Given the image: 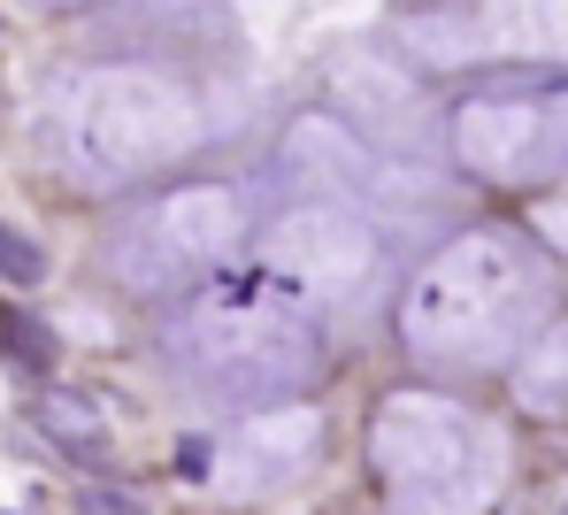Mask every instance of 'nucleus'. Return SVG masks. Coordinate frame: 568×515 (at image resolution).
<instances>
[{
	"instance_id": "aec40b11",
	"label": "nucleus",
	"mask_w": 568,
	"mask_h": 515,
	"mask_svg": "<svg viewBox=\"0 0 568 515\" xmlns=\"http://www.w3.org/2000/svg\"><path fill=\"white\" fill-rule=\"evenodd\" d=\"M23 8H47V16H62V8H70V16H78V8H115V0H23Z\"/></svg>"
},
{
	"instance_id": "7ed1b4c3",
	"label": "nucleus",
	"mask_w": 568,
	"mask_h": 515,
	"mask_svg": "<svg viewBox=\"0 0 568 515\" xmlns=\"http://www.w3.org/2000/svg\"><path fill=\"white\" fill-rule=\"evenodd\" d=\"M47 139L70 147L78 185H131L200 147V108L162 70L100 62V70L62 78V115L47 123Z\"/></svg>"
},
{
	"instance_id": "4be33fe9",
	"label": "nucleus",
	"mask_w": 568,
	"mask_h": 515,
	"mask_svg": "<svg viewBox=\"0 0 568 515\" xmlns=\"http://www.w3.org/2000/svg\"><path fill=\"white\" fill-rule=\"evenodd\" d=\"M16 515H23V508H16Z\"/></svg>"
},
{
	"instance_id": "2eb2a0df",
	"label": "nucleus",
	"mask_w": 568,
	"mask_h": 515,
	"mask_svg": "<svg viewBox=\"0 0 568 515\" xmlns=\"http://www.w3.org/2000/svg\"><path fill=\"white\" fill-rule=\"evenodd\" d=\"M0 362L23 370V377H47L62 362V331L39 309H23V301H0Z\"/></svg>"
},
{
	"instance_id": "f257e3e1",
	"label": "nucleus",
	"mask_w": 568,
	"mask_h": 515,
	"mask_svg": "<svg viewBox=\"0 0 568 515\" xmlns=\"http://www.w3.org/2000/svg\"><path fill=\"white\" fill-rule=\"evenodd\" d=\"M546 301V262L515 231H462L399 301V339L446 370H499Z\"/></svg>"
},
{
	"instance_id": "4468645a",
	"label": "nucleus",
	"mask_w": 568,
	"mask_h": 515,
	"mask_svg": "<svg viewBox=\"0 0 568 515\" xmlns=\"http://www.w3.org/2000/svg\"><path fill=\"white\" fill-rule=\"evenodd\" d=\"M515 401L530 415H568V315L561 323H546V339L523 354V370H515Z\"/></svg>"
},
{
	"instance_id": "f03ea898",
	"label": "nucleus",
	"mask_w": 568,
	"mask_h": 515,
	"mask_svg": "<svg viewBox=\"0 0 568 515\" xmlns=\"http://www.w3.org/2000/svg\"><path fill=\"white\" fill-rule=\"evenodd\" d=\"M162 346L185 377L231 401H292L323 370V331L284 285H207L162 323Z\"/></svg>"
},
{
	"instance_id": "9d476101",
	"label": "nucleus",
	"mask_w": 568,
	"mask_h": 515,
	"mask_svg": "<svg viewBox=\"0 0 568 515\" xmlns=\"http://www.w3.org/2000/svg\"><path fill=\"white\" fill-rule=\"evenodd\" d=\"M315 462H323V415L315 408L246 415V423L223 438V454H215V469H223L231 493H284V485H300Z\"/></svg>"
},
{
	"instance_id": "9b49d317",
	"label": "nucleus",
	"mask_w": 568,
	"mask_h": 515,
	"mask_svg": "<svg viewBox=\"0 0 568 515\" xmlns=\"http://www.w3.org/2000/svg\"><path fill=\"white\" fill-rule=\"evenodd\" d=\"M469 23V54H515V62H561L568 54V0H484Z\"/></svg>"
},
{
	"instance_id": "20e7f679",
	"label": "nucleus",
	"mask_w": 568,
	"mask_h": 515,
	"mask_svg": "<svg viewBox=\"0 0 568 515\" xmlns=\"http://www.w3.org/2000/svg\"><path fill=\"white\" fill-rule=\"evenodd\" d=\"M369 462L384 469V493L407 515H476L499 485V438L484 415L438 393H392L369 423Z\"/></svg>"
},
{
	"instance_id": "dca6fc26",
	"label": "nucleus",
	"mask_w": 568,
	"mask_h": 515,
	"mask_svg": "<svg viewBox=\"0 0 568 515\" xmlns=\"http://www.w3.org/2000/svg\"><path fill=\"white\" fill-rule=\"evenodd\" d=\"M47 270H54L47 246L23 239L16 223H0V285H8V293H31V285H47Z\"/></svg>"
},
{
	"instance_id": "0eeeda50",
	"label": "nucleus",
	"mask_w": 568,
	"mask_h": 515,
	"mask_svg": "<svg viewBox=\"0 0 568 515\" xmlns=\"http://www.w3.org/2000/svg\"><path fill=\"white\" fill-rule=\"evenodd\" d=\"M270 262L292 293H315V301H354L369 293L377 277V231L346 208H292L277 231H270Z\"/></svg>"
},
{
	"instance_id": "423d86ee",
	"label": "nucleus",
	"mask_w": 568,
	"mask_h": 515,
	"mask_svg": "<svg viewBox=\"0 0 568 515\" xmlns=\"http://www.w3.org/2000/svg\"><path fill=\"white\" fill-rule=\"evenodd\" d=\"M454 154L491 185H530L568 162V101L484 93V101L454 108Z\"/></svg>"
},
{
	"instance_id": "f8f14e48",
	"label": "nucleus",
	"mask_w": 568,
	"mask_h": 515,
	"mask_svg": "<svg viewBox=\"0 0 568 515\" xmlns=\"http://www.w3.org/2000/svg\"><path fill=\"white\" fill-rule=\"evenodd\" d=\"M123 39L139 54H223L239 47V16L231 0H139Z\"/></svg>"
},
{
	"instance_id": "412c9836",
	"label": "nucleus",
	"mask_w": 568,
	"mask_h": 515,
	"mask_svg": "<svg viewBox=\"0 0 568 515\" xmlns=\"http://www.w3.org/2000/svg\"><path fill=\"white\" fill-rule=\"evenodd\" d=\"M561 515H568V501H561Z\"/></svg>"
},
{
	"instance_id": "a211bd4d",
	"label": "nucleus",
	"mask_w": 568,
	"mask_h": 515,
	"mask_svg": "<svg viewBox=\"0 0 568 515\" xmlns=\"http://www.w3.org/2000/svg\"><path fill=\"white\" fill-rule=\"evenodd\" d=\"M538 223H546V239H554V246H568V185H561L546 208H538Z\"/></svg>"
},
{
	"instance_id": "39448f33",
	"label": "nucleus",
	"mask_w": 568,
	"mask_h": 515,
	"mask_svg": "<svg viewBox=\"0 0 568 515\" xmlns=\"http://www.w3.org/2000/svg\"><path fill=\"white\" fill-rule=\"evenodd\" d=\"M239 239H246V193L239 185H178L115 231V277L170 293L200 270H215Z\"/></svg>"
},
{
	"instance_id": "6ab92c4d",
	"label": "nucleus",
	"mask_w": 568,
	"mask_h": 515,
	"mask_svg": "<svg viewBox=\"0 0 568 515\" xmlns=\"http://www.w3.org/2000/svg\"><path fill=\"white\" fill-rule=\"evenodd\" d=\"M178 469H185V477H207V469H215V446H207V438H185V446H178Z\"/></svg>"
},
{
	"instance_id": "1a4fd4ad",
	"label": "nucleus",
	"mask_w": 568,
	"mask_h": 515,
	"mask_svg": "<svg viewBox=\"0 0 568 515\" xmlns=\"http://www.w3.org/2000/svg\"><path fill=\"white\" fill-rule=\"evenodd\" d=\"M277 170L292 178V185H307L323 208L377 201V193H384V154L362 139V131H346L331 108H307V115H292V123H284Z\"/></svg>"
},
{
	"instance_id": "ddd939ff",
	"label": "nucleus",
	"mask_w": 568,
	"mask_h": 515,
	"mask_svg": "<svg viewBox=\"0 0 568 515\" xmlns=\"http://www.w3.org/2000/svg\"><path fill=\"white\" fill-rule=\"evenodd\" d=\"M31 423H39L47 446L70 454L78 469H115V431L100 423V408L78 393V385H47V393L31 401Z\"/></svg>"
},
{
	"instance_id": "f3484780",
	"label": "nucleus",
	"mask_w": 568,
	"mask_h": 515,
	"mask_svg": "<svg viewBox=\"0 0 568 515\" xmlns=\"http://www.w3.org/2000/svg\"><path fill=\"white\" fill-rule=\"evenodd\" d=\"M78 515H154L131 485H78Z\"/></svg>"
},
{
	"instance_id": "6e6552de",
	"label": "nucleus",
	"mask_w": 568,
	"mask_h": 515,
	"mask_svg": "<svg viewBox=\"0 0 568 515\" xmlns=\"http://www.w3.org/2000/svg\"><path fill=\"white\" fill-rule=\"evenodd\" d=\"M331 115L346 123V131H362L369 147H430V131H438V108L423 93V78H415V62L407 54H384V47H346L338 62H331Z\"/></svg>"
}]
</instances>
